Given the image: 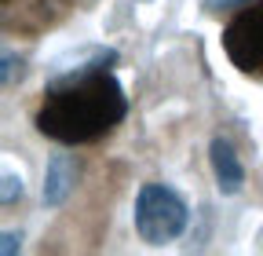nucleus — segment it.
I'll return each instance as SVG.
<instances>
[{
  "mask_svg": "<svg viewBox=\"0 0 263 256\" xmlns=\"http://www.w3.org/2000/svg\"><path fill=\"white\" fill-rule=\"evenodd\" d=\"M4 187H0V202L4 205H15L18 198H22V176H15V172H4V179H0Z\"/></svg>",
  "mask_w": 263,
  "mask_h": 256,
  "instance_id": "obj_8",
  "label": "nucleus"
},
{
  "mask_svg": "<svg viewBox=\"0 0 263 256\" xmlns=\"http://www.w3.org/2000/svg\"><path fill=\"white\" fill-rule=\"evenodd\" d=\"M132 220H136V234L146 245H168L186 231L190 209L172 187L143 183L139 194H136V212H132Z\"/></svg>",
  "mask_w": 263,
  "mask_h": 256,
  "instance_id": "obj_2",
  "label": "nucleus"
},
{
  "mask_svg": "<svg viewBox=\"0 0 263 256\" xmlns=\"http://www.w3.org/2000/svg\"><path fill=\"white\" fill-rule=\"evenodd\" d=\"M117 59V48L106 44H84L59 55L48 70L44 99L33 114L37 132L62 147H84L110 136L128 117V95L114 77Z\"/></svg>",
  "mask_w": 263,
  "mask_h": 256,
  "instance_id": "obj_1",
  "label": "nucleus"
},
{
  "mask_svg": "<svg viewBox=\"0 0 263 256\" xmlns=\"http://www.w3.org/2000/svg\"><path fill=\"white\" fill-rule=\"evenodd\" d=\"M209 161H212V176H216V187H219V194H238V190L245 187V169L238 161V150L230 147L223 136H216L209 143Z\"/></svg>",
  "mask_w": 263,
  "mask_h": 256,
  "instance_id": "obj_6",
  "label": "nucleus"
},
{
  "mask_svg": "<svg viewBox=\"0 0 263 256\" xmlns=\"http://www.w3.org/2000/svg\"><path fill=\"white\" fill-rule=\"evenodd\" d=\"M77 157L73 154H55L48 169H44V187H41V198L48 209H59L66 205V198L73 194V187H77Z\"/></svg>",
  "mask_w": 263,
  "mask_h": 256,
  "instance_id": "obj_5",
  "label": "nucleus"
},
{
  "mask_svg": "<svg viewBox=\"0 0 263 256\" xmlns=\"http://www.w3.org/2000/svg\"><path fill=\"white\" fill-rule=\"evenodd\" d=\"M22 249V234L18 231H4V238H0V252L4 256H15Z\"/></svg>",
  "mask_w": 263,
  "mask_h": 256,
  "instance_id": "obj_10",
  "label": "nucleus"
},
{
  "mask_svg": "<svg viewBox=\"0 0 263 256\" xmlns=\"http://www.w3.org/2000/svg\"><path fill=\"white\" fill-rule=\"evenodd\" d=\"M26 77V59L15 55V51H4V59H0V81H4V88H15V81Z\"/></svg>",
  "mask_w": 263,
  "mask_h": 256,
  "instance_id": "obj_7",
  "label": "nucleus"
},
{
  "mask_svg": "<svg viewBox=\"0 0 263 256\" xmlns=\"http://www.w3.org/2000/svg\"><path fill=\"white\" fill-rule=\"evenodd\" d=\"M223 51L238 74L263 81V0L245 4L223 26Z\"/></svg>",
  "mask_w": 263,
  "mask_h": 256,
  "instance_id": "obj_3",
  "label": "nucleus"
},
{
  "mask_svg": "<svg viewBox=\"0 0 263 256\" xmlns=\"http://www.w3.org/2000/svg\"><path fill=\"white\" fill-rule=\"evenodd\" d=\"M252 0H201V11L205 15H223V11H241Z\"/></svg>",
  "mask_w": 263,
  "mask_h": 256,
  "instance_id": "obj_9",
  "label": "nucleus"
},
{
  "mask_svg": "<svg viewBox=\"0 0 263 256\" xmlns=\"http://www.w3.org/2000/svg\"><path fill=\"white\" fill-rule=\"evenodd\" d=\"M139 4H143V0H139Z\"/></svg>",
  "mask_w": 263,
  "mask_h": 256,
  "instance_id": "obj_11",
  "label": "nucleus"
},
{
  "mask_svg": "<svg viewBox=\"0 0 263 256\" xmlns=\"http://www.w3.org/2000/svg\"><path fill=\"white\" fill-rule=\"evenodd\" d=\"M70 11V0H4V29L8 33H44L59 26Z\"/></svg>",
  "mask_w": 263,
  "mask_h": 256,
  "instance_id": "obj_4",
  "label": "nucleus"
}]
</instances>
